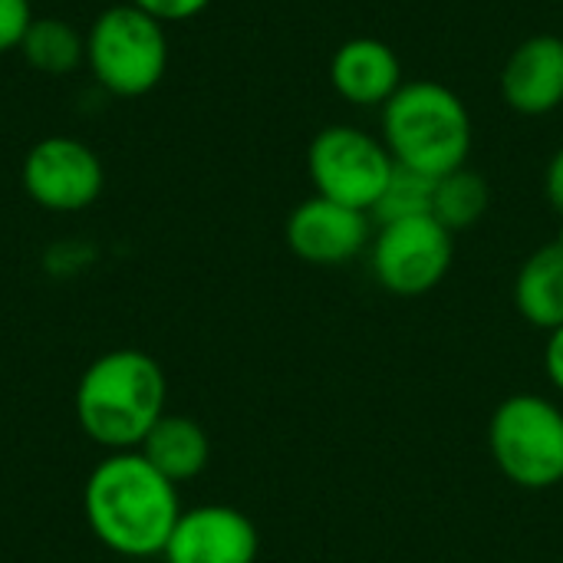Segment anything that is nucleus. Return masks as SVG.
I'll return each mask as SVG.
<instances>
[{
  "mask_svg": "<svg viewBox=\"0 0 563 563\" xmlns=\"http://www.w3.org/2000/svg\"><path fill=\"white\" fill-rule=\"evenodd\" d=\"M501 99L521 115H551L563 106V40L538 33L518 43L501 69Z\"/></svg>",
  "mask_w": 563,
  "mask_h": 563,
  "instance_id": "11",
  "label": "nucleus"
},
{
  "mask_svg": "<svg viewBox=\"0 0 563 563\" xmlns=\"http://www.w3.org/2000/svg\"><path fill=\"white\" fill-rule=\"evenodd\" d=\"M135 452L172 485L198 478L211 462V442L201 422L175 412H165Z\"/></svg>",
  "mask_w": 563,
  "mask_h": 563,
  "instance_id": "14",
  "label": "nucleus"
},
{
  "mask_svg": "<svg viewBox=\"0 0 563 563\" xmlns=\"http://www.w3.org/2000/svg\"><path fill=\"white\" fill-rule=\"evenodd\" d=\"M92 538L129 561L162 558L178 518L181 495L139 452H106L82 488Z\"/></svg>",
  "mask_w": 563,
  "mask_h": 563,
  "instance_id": "1",
  "label": "nucleus"
},
{
  "mask_svg": "<svg viewBox=\"0 0 563 563\" xmlns=\"http://www.w3.org/2000/svg\"><path fill=\"white\" fill-rule=\"evenodd\" d=\"M261 534L254 521L231 505L185 508L165 551V563H254Z\"/></svg>",
  "mask_w": 563,
  "mask_h": 563,
  "instance_id": "10",
  "label": "nucleus"
},
{
  "mask_svg": "<svg viewBox=\"0 0 563 563\" xmlns=\"http://www.w3.org/2000/svg\"><path fill=\"white\" fill-rule=\"evenodd\" d=\"M383 142L396 165L442 178L465 168L472 152V115L455 89L432 79H412L383 106Z\"/></svg>",
  "mask_w": 563,
  "mask_h": 563,
  "instance_id": "3",
  "label": "nucleus"
},
{
  "mask_svg": "<svg viewBox=\"0 0 563 563\" xmlns=\"http://www.w3.org/2000/svg\"><path fill=\"white\" fill-rule=\"evenodd\" d=\"M284 238L294 257L317 267H336L360 257L373 244V218L313 195L290 211Z\"/></svg>",
  "mask_w": 563,
  "mask_h": 563,
  "instance_id": "9",
  "label": "nucleus"
},
{
  "mask_svg": "<svg viewBox=\"0 0 563 563\" xmlns=\"http://www.w3.org/2000/svg\"><path fill=\"white\" fill-rule=\"evenodd\" d=\"M20 49L33 69L66 76L86 59V36L59 16H33Z\"/></svg>",
  "mask_w": 563,
  "mask_h": 563,
  "instance_id": "15",
  "label": "nucleus"
},
{
  "mask_svg": "<svg viewBox=\"0 0 563 563\" xmlns=\"http://www.w3.org/2000/svg\"><path fill=\"white\" fill-rule=\"evenodd\" d=\"M435 181L439 178H429L416 168H406V165H396L376 208L369 211L373 221L379 224H389V221H406V218H422V214H432V198H435Z\"/></svg>",
  "mask_w": 563,
  "mask_h": 563,
  "instance_id": "17",
  "label": "nucleus"
},
{
  "mask_svg": "<svg viewBox=\"0 0 563 563\" xmlns=\"http://www.w3.org/2000/svg\"><path fill=\"white\" fill-rule=\"evenodd\" d=\"M488 452L498 472L525 492L563 485V409L538 393L498 402L488 422Z\"/></svg>",
  "mask_w": 563,
  "mask_h": 563,
  "instance_id": "4",
  "label": "nucleus"
},
{
  "mask_svg": "<svg viewBox=\"0 0 563 563\" xmlns=\"http://www.w3.org/2000/svg\"><path fill=\"white\" fill-rule=\"evenodd\" d=\"M20 181L30 201H36L40 208L73 214L89 208L102 195L106 168L86 142L49 135L26 152Z\"/></svg>",
  "mask_w": 563,
  "mask_h": 563,
  "instance_id": "8",
  "label": "nucleus"
},
{
  "mask_svg": "<svg viewBox=\"0 0 563 563\" xmlns=\"http://www.w3.org/2000/svg\"><path fill=\"white\" fill-rule=\"evenodd\" d=\"M129 3H135L139 10L152 13L162 23H181V20H191L201 10H208L211 0H129Z\"/></svg>",
  "mask_w": 563,
  "mask_h": 563,
  "instance_id": "19",
  "label": "nucleus"
},
{
  "mask_svg": "<svg viewBox=\"0 0 563 563\" xmlns=\"http://www.w3.org/2000/svg\"><path fill=\"white\" fill-rule=\"evenodd\" d=\"M515 307L534 330L563 327V228L528 254L515 277Z\"/></svg>",
  "mask_w": 563,
  "mask_h": 563,
  "instance_id": "13",
  "label": "nucleus"
},
{
  "mask_svg": "<svg viewBox=\"0 0 563 563\" xmlns=\"http://www.w3.org/2000/svg\"><path fill=\"white\" fill-rule=\"evenodd\" d=\"M492 205L488 181L472 172V168H455L435 181V198H432V218L449 228L452 234L475 228Z\"/></svg>",
  "mask_w": 563,
  "mask_h": 563,
  "instance_id": "16",
  "label": "nucleus"
},
{
  "mask_svg": "<svg viewBox=\"0 0 563 563\" xmlns=\"http://www.w3.org/2000/svg\"><path fill=\"white\" fill-rule=\"evenodd\" d=\"M330 82L353 106H386L402 86V63L389 43L376 36H356L333 53Z\"/></svg>",
  "mask_w": 563,
  "mask_h": 563,
  "instance_id": "12",
  "label": "nucleus"
},
{
  "mask_svg": "<svg viewBox=\"0 0 563 563\" xmlns=\"http://www.w3.org/2000/svg\"><path fill=\"white\" fill-rule=\"evenodd\" d=\"M30 23H33L30 0H0V53L20 49Z\"/></svg>",
  "mask_w": 563,
  "mask_h": 563,
  "instance_id": "18",
  "label": "nucleus"
},
{
  "mask_svg": "<svg viewBox=\"0 0 563 563\" xmlns=\"http://www.w3.org/2000/svg\"><path fill=\"white\" fill-rule=\"evenodd\" d=\"M544 198L551 205V211L563 218V145L554 152V158L548 162V172H544Z\"/></svg>",
  "mask_w": 563,
  "mask_h": 563,
  "instance_id": "20",
  "label": "nucleus"
},
{
  "mask_svg": "<svg viewBox=\"0 0 563 563\" xmlns=\"http://www.w3.org/2000/svg\"><path fill=\"white\" fill-rule=\"evenodd\" d=\"M168 379L145 350H109L76 383L73 412L89 442L106 452H135L165 416Z\"/></svg>",
  "mask_w": 563,
  "mask_h": 563,
  "instance_id": "2",
  "label": "nucleus"
},
{
  "mask_svg": "<svg viewBox=\"0 0 563 563\" xmlns=\"http://www.w3.org/2000/svg\"><path fill=\"white\" fill-rule=\"evenodd\" d=\"M86 63L92 79L112 96H145L168 69L165 23L135 3L102 10L86 33Z\"/></svg>",
  "mask_w": 563,
  "mask_h": 563,
  "instance_id": "5",
  "label": "nucleus"
},
{
  "mask_svg": "<svg viewBox=\"0 0 563 563\" xmlns=\"http://www.w3.org/2000/svg\"><path fill=\"white\" fill-rule=\"evenodd\" d=\"M544 373L551 379V386L563 396V327L548 333V346H544Z\"/></svg>",
  "mask_w": 563,
  "mask_h": 563,
  "instance_id": "21",
  "label": "nucleus"
},
{
  "mask_svg": "<svg viewBox=\"0 0 563 563\" xmlns=\"http://www.w3.org/2000/svg\"><path fill=\"white\" fill-rule=\"evenodd\" d=\"M396 162L376 135L346 122L327 125L313 135L307 152V172L320 198L340 201L356 211H373Z\"/></svg>",
  "mask_w": 563,
  "mask_h": 563,
  "instance_id": "6",
  "label": "nucleus"
},
{
  "mask_svg": "<svg viewBox=\"0 0 563 563\" xmlns=\"http://www.w3.org/2000/svg\"><path fill=\"white\" fill-rule=\"evenodd\" d=\"M455 234L432 214L379 224L369 244V267L383 290L396 297L432 294L452 271Z\"/></svg>",
  "mask_w": 563,
  "mask_h": 563,
  "instance_id": "7",
  "label": "nucleus"
}]
</instances>
